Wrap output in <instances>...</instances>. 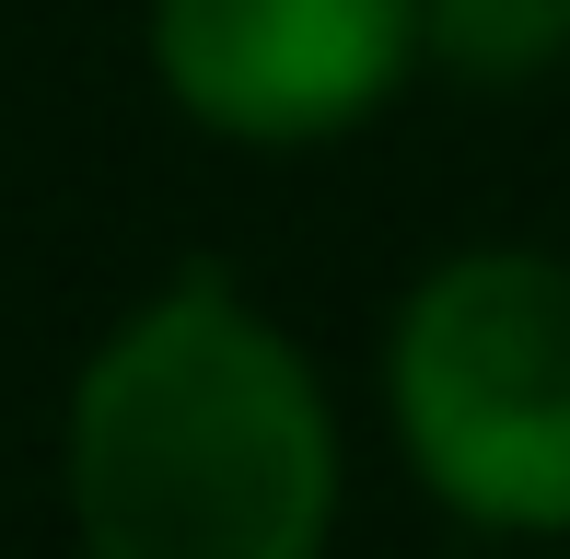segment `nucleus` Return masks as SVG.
<instances>
[{
    "instance_id": "nucleus-4",
    "label": "nucleus",
    "mask_w": 570,
    "mask_h": 559,
    "mask_svg": "<svg viewBox=\"0 0 570 559\" xmlns=\"http://www.w3.org/2000/svg\"><path fill=\"white\" fill-rule=\"evenodd\" d=\"M420 47L465 82H524L570 47V0H420Z\"/></svg>"
},
{
    "instance_id": "nucleus-2",
    "label": "nucleus",
    "mask_w": 570,
    "mask_h": 559,
    "mask_svg": "<svg viewBox=\"0 0 570 559\" xmlns=\"http://www.w3.org/2000/svg\"><path fill=\"white\" fill-rule=\"evenodd\" d=\"M396 431L478 524H570V268L489 245L420 280L396 326Z\"/></svg>"
},
{
    "instance_id": "nucleus-3",
    "label": "nucleus",
    "mask_w": 570,
    "mask_h": 559,
    "mask_svg": "<svg viewBox=\"0 0 570 559\" xmlns=\"http://www.w3.org/2000/svg\"><path fill=\"white\" fill-rule=\"evenodd\" d=\"M175 106L222 140H326L420 59V0H151Z\"/></svg>"
},
{
    "instance_id": "nucleus-1",
    "label": "nucleus",
    "mask_w": 570,
    "mask_h": 559,
    "mask_svg": "<svg viewBox=\"0 0 570 559\" xmlns=\"http://www.w3.org/2000/svg\"><path fill=\"white\" fill-rule=\"evenodd\" d=\"M326 501L315 373L210 268L140 303L70 396V524L94 559H315Z\"/></svg>"
}]
</instances>
